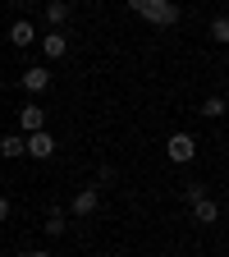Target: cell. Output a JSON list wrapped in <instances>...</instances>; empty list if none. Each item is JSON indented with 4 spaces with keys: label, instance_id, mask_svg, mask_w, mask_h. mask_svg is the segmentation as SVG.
Instances as JSON below:
<instances>
[{
    "label": "cell",
    "instance_id": "14",
    "mask_svg": "<svg viewBox=\"0 0 229 257\" xmlns=\"http://www.w3.org/2000/svg\"><path fill=\"white\" fill-rule=\"evenodd\" d=\"M211 42L215 46H229V14H215L211 19Z\"/></svg>",
    "mask_w": 229,
    "mask_h": 257
},
{
    "label": "cell",
    "instance_id": "4",
    "mask_svg": "<svg viewBox=\"0 0 229 257\" xmlns=\"http://www.w3.org/2000/svg\"><path fill=\"white\" fill-rule=\"evenodd\" d=\"M37 128H46V110H42L37 101H28V106L19 110V134L28 138V134H37Z\"/></svg>",
    "mask_w": 229,
    "mask_h": 257
},
{
    "label": "cell",
    "instance_id": "12",
    "mask_svg": "<svg viewBox=\"0 0 229 257\" xmlns=\"http://www.w3.org/2000/svg\"><path fill=\"white\" fill-rule=\"evenodd\" d=\"M64 225H69V220H64V211H60V207H51V211H46V225H42V230H46L51 239H60V234H64Z\"/></svg>",
    "mask_w": 229,
    "mask_h": 257
},
{
    "label": "cell",
    "instance_id": "11",
    "mask_svg": "<svg viewBox=\"0 0 229 257\" xmlns=\"http://www.w3.org/2000/svg\"><path fill=\"white\" fill-rule=\"evenodd\" d=\"M23 152H28L23 134H5V138H0V156H5V161H19Z\"/></svg>",
    "mask_w": 229,
    "mask_h": 257
},
{
    "label": "cell",
    "instance_id": "8",
    "mask_svg": "<svg viewBox=\"0 0 229 257\" xmlns=\"http://www.w3.org/2000/svg\"><path fill=\"white\" fill-rule=\"evenodd\" d=\"M10 42H14L19 51H28L32 42H37V28H32V19H14V23H10Z\"/></svg>",
    "mask_w": 229,
    "mask_h": 257
},
{
    "label": "cell",
    "instance_id": "10",
    "mask_svg": "<svg viewBox=\"0 0 229 257\" xmlns=\"http://www.w3.org/2000/svg\"><path fill=\"white\" fill-rule=\"evenodd\" d=\"M69 10H74L69 0H46V23L51 28H64V23H69Z\"/></svg>",
    "mask_w": 229,
    "mask_h": 257
},
{
    "label": "cell",
    "instance_id": "3",
    "mask_svg": "<svg viewBox=\"0 0 229 257\" xmlns=\"http://www.w3.org/2000/svg\"><path fill=\"white\" fill-rule=\"evenodd\" d=\"M23 143H28V152H23V156H32V161H51V156H55V138L46 134V128H37V134H28Z\"/></svg>",
    "mask_w": 229,
    "mask_h": 257
},
{
    "label": "cell",
    "instance_id": "2",
    "mask_svg": "<svg viewBox=\"0 0 229 257\" xmlns=\"http://www.w3.org/2000/svg\"><path fill=\"white\" fill-rule=\"evenodd\" d=\"M165 156L174 161V166H188V161L197 156V138L192 134H170L165 138Z\"/></svg>",
    "mask_w": 229,
    "mask_h": 257
},
{
    "label": "cell",
    "instance_id": "7",
    "mask_svg": "<svg viewBox=\"0 0 229 257\" xmlns=\"http://www.w3.org/2000/svg\"><path fill=\"white\" fill-rule=\"evenodd\" d=\"M23 92H32V96H37V92H46L51 87V69H46V64H32V69H23Z\"/></svg>",
    "mask_w": 229,
    "mask_h": 257
},
{
    "label": "cell",
    "instance_id": "13",
    "mask_svg": "<svg viewBox=\"0 0 229 257\" xmlns=\"http://www.w3.org/2000/svg\"><path fill=\"white\" fill-rule=\"evenodd\" d=\"M202 115H206V119H220V115H229V101H224V96H215V92H211L206 101H202Z\"/></svg>",
    "mask_w": 229,
    "mask_h": 257
},
{
    "label": "cell",
    "instance_id": "6",
    "mask_svg": "<svg viewBox=\"0 0 229 257\" xmlns=\"http://www.w3.org/2000/svg\"><path fill=\"white\" fill-rule=\"evenodd\" d=\"M42 42V55L46 60H64V51H69V37H64V28H51L46 37H37Z\"/></svg>",
    "mask_w": 229,
    "mask_h": 257
},
{
    "label": "cell",
    "instance_id": "15",
    "mask_svg": "<svg viewBox=\"0 0 229 257\" xmlns=\"http://www.w3.org/2000/svg\"><path fill=\"white\" fill-rule=\"evenodd\" d=\"M183 198H188V202H197V198H206V184H183Z\"/></svg>",
    "mask_w": 229,
    "mask_h": 257
},
{
    "label": "cell",
    "instance_id": "5",
    "mask_svg": "<svg viewBox=\"0 0 229 257\" xmlns=\"http://www.w3.org/2000/svg\"><path fill=\"white\" fill-rule=\"evenodd\" d=\"M96 211H101V188H83L69 202V216H96Z\"/></svg>",
    "mask_w": 229,
    "mask_h": 257
},
{
    "label": "cell",
    "instance_id": "16",
    "mask_svg": "<svg viewBox=\"0 0 229 257\" xmlns=\"http://www.w3.org/2000/svg\"><path fill=\"white\" fill-rule=\"evenodd\" d=\"M10 211H14V207H10V198L0 193V220H10Z\"/></svg>",
    "mask_w": 229,
    "mask_h": 257
},
{
    "label": "cell",
    "instance_id": "17",
    "mask_svg": "<svg viewBox=\"0 0 229 257\" xmlns=\"http://www.w3.org/2000/svg\"><path fill=\"white\" fill-rule=\"evenodd\" d=\"M28 257H51V252H46V248H37V252H28Z\"/></svg>",
    "mask_w": 229,
    "mask_h": 257
},
{
    "label": "cell",
    "instance_id": "1",
    "mask_svg": "<svg viewBox=\"0 0 229 257\" xmlns=\"http://www.w3.org/2000/svg\"><path fill=\"white\" fill-rule=\"evenodd\" d=\"M128 10H133L138 19H147L151 28H174L183 19V10L174 5V0H128Z\"/></svg>",
    "mask_w": 229,
    "mask_h": 257
},
{
    "label": "cell",
    "instance_id": "9",
    "mask_svg": "<svg viewBox=\"0 0 229 257\" xmlns=\"http://www.w3.org/2000/svg\"><path fill=\"white\" fill-rule=\"evenodd\" d=\"M192 207V220H197V225H215L220 220V202L215 198H197V202H188Z\"/></svg>",
    "mask_w": 229,
    "mask_h": 257
}]
</instances>
